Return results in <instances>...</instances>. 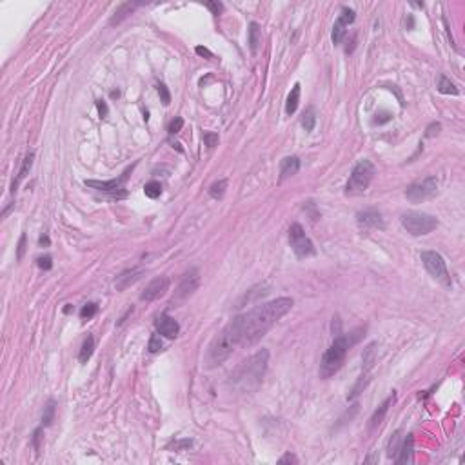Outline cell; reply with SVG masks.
Wrapping results in <instances>:
<instances>
[{"mask_svg":"<svg viewBox=\"0 0 465 465\" xmlns=\"http://www.w3.org/2000/svg\"><path fill=\"white\" fill-rule=\"evenodd\" d=\"M293 307V300L287 296L276 298L273 302L254 305L246 314H240V347H251L273 327V325L286 316Z\"/></svg>","mask_w":465,"mask_h":465,"instance_id":"obj_1","label":"cell"},{"mask_svg":"<svg viewBox=\"0 0 465 465\" xmlns=\"http://www.w3.org/2000/svg\"><path fill=\"white\" fill-rule=\"evenodd\" d=\"M267 362H269V351L267 349H260L258 353H254L251 358L244 360L235 373L231 375L229 385L235 389H240L244 392L254 391L263 380L265 369H267Z\"/></svg>","mask_w":465,"mask_h":465,"instance_id":"obj_2","label":"cell"},{"mask_svg":"<svg viewBox=\"0 0 465 465\" xmlns=\"http://www.w3.org/2000/svg\"><path fill=\"white\" fill-rule=\"evenodd\" d=\"M236 347H240V320H238V316L235 320H231L211 342L208 354H206L208 367L213 369V367L222 365L233 354Z\"/></svg>","mask_w":465,"mask_h":465,"instance_id":"obj_3","label":"cell"},{"mask_svg":"<svg viewBox=\"0 0 465 465\" xmlns=\"http://www.w3.org/2000/svg\"><path fill=\"white\" fill-rule=\"evenodd\" d=\"M353 343H354V340H351V335H349V337L347 335H338V337H335L331 347L325 351L324 356H322V362H320V371H318L320 378L327 380V378H331L333 375H337L338 371H340V367L343 365V362H345L347 351Z\"/></svg>","mask_w":465,"mask_h":465,"instance_id":"obj_4","label":"cell"},{"mask_svg":"<svg viewBox=\"0 0 465 465\" xmlns=\"http://www.w3.org/2000/svg\"><path fill=\"white\" fill-rule=\"evenodd\" d=\"M375 164L371 160H360L354 166L353 173L349 176V182L345 185V195L347 196H360L369 189L371 180L375 176Z\"/></svg>","mask_w":465,"mask_h":465,"instance_id":"obj_5","label":"cell"},{"mask_svg":"<svg viewBox=\"0 0 465 465\" xmlns=\"http://www.w3.org/2000/svg\"><path fill=\"white\" fill-rule=\"evenodd\" d=\"M402 225H404V229H407V233H411L413 236H423L436 229L438 220L427 213L409 211V213L402 214Z\"/></svg>","mask_w":465,"mask_h":465,"instance_id":"obj_6","label":"cell"},{"mask_svg":"<svg viewBox=\"0 0 465 465\" xmlns=\"http://www.w3.org/2000/svg\"><path fill=\"white\" fill-rule=\"evenodd\" d=\"M420 258H422V262H423V267L427 269V273H429L434 280L442 282V284H445V286H451L447 265H445V260H443V256L440 254V253L422 251Z\"/></svg>","mask_w":465,"mask_h":465,"instance_id":"obj_7","label":"cell"},{"mask_svg":"<svg viewBox=\"0 0 465 465\" xmlns=\"http://www.w3.org/2000/svg\"><path fill=\"white\" fill-rule=\"evenodd\" d=\"M438 193V178L436 176H427L422 182H415L405 189V198L413 204H420L423 200H429Z\"/></svg>","mask_w":465,"mask_h":465,"instance_id":"obj_8","label":"cell"},{"mask_svg":"<svg viewBox=\"0 0 465 465\" xmlns=\"http://www.w3.org/2000/svg\"><path fill=\"white\" fill-rule=\"evenodd\" d=\"M289 244H291L293 251L298 258H307L314 254V246L313 242L309 240V236L305 235V231L300 224H293L289 229Z\"/></svg>","mask_w":465,"mask_h":465,"instance_id":"obj_9","label":"cell"},{"mask_svg":"<svg viewBox=\"0 0 465 465\" xmlns=\"http://www.w3.org/2000/svg\"><path fill=\"white\" fill-rule=\"evenodd\" d=\"M198 286H200V275H198V271L191 269L189 273H185L184 278L180 280L178 287H176V291H174V296H173L174 305L184 303L187 298L193 296L195 291L198 289Z\"/></svg>","mask_w":465,"mask_h":465,"instance_id":"obj_10","label":"cell"},{"mask_svg":"<svg viewBox=\"0 0 465 465\" xmlns=\"http://www.w3.org/2000/svg\"><path fill=\"white\" fill-rule=\"evenodd\" d=\"M131 171H133V166L126 169L120 178L106 180V182H100V180H85L84 184L87 185V187H91V189L102 191V193H109V195H115V196H120V198H124L122 195H118V191L124 189V184H126V180H127V176H129V173H131ZM122 193H126V191H122Z\"/></svg>","mask_w":465,"mask_h":465,"instance_id":"obj_11","label":"cell"},{"mask_svg":"<svg viewBox=\"0 0 465 465\" xmlns=\"http://www.w3.org/2000/svg\"><path fill=\"white\" fill-rule=\"evenodd\" d=\"M356 224H358L362 233H371V231H381L385 227L381 213L376 209H365L356 214Z\"/></svg>","mask_w":465,"mask_h":465,"instance_id":"obj_12","label":"cell"},{"mask_svg":"<svg viewBox=\"0 0 465 465\" xmlns=\"http://www.w3.org/2000/svg\"><path fill=\"white\" fill-rule=\"evenodd\" d=\"M168 287H169L168 278H166V276H158V278H155V280H151L147 284V287L140 295V300H144V302H153V300L164 296L166 291H168Z\"/></svg>","mask_w":465,"mask_h":465,"instance_id":"obj_13","label":"cell"},{"mask_svg":"<svg viewBox=\"0 0 465 465\" xmlns=\"http://www.w3.org/2000/svg\"><path fill=\"white\" fill-rule=\"evenodd\" d=\"M354 22V11L349 9V7H342V15L338 17V20L335 22V28H333V42L335 44H340L345 37V28L349 24Z\"/></svg>","mask_w":465,"mask_h":465,"instance_id":"obj_14","label":"cell"},{"mask_svg":"<svg viewBox=\"0 0 465 465\" xmlns=\"http://www.w3.org/2000/svg\"><path fill=\"white\" fill-rule=\"evenodd\" d=\"M157 329L160 335L166 338H176L180 333V325L174 318H171L169 314H160L157 320Z\"/></svg>","mask_w":465,"mask_h":465,"instance_id":"obj_15","label":"cell"},{"mask_svg":"<svg viewBox=\"0 0 465 465\" xmlns=\"http://www.w3.org/2000/svg\"><path fill=\"white\" fill-rule=\"evenodd\" d=\"M142 276H144V269H140V267H133V269L124 271V273H120V276H117L115 287H117V291H124V289H127L129 286L136 284Z\"/></svg>","mask_w":465,"mask_h":465,"instance_id":"obj_16","label":"cell"},{"mask_svg":"<svg viewBox=\"0 0 465 465\" xmlns=\"http://www.w3.org/2000/svg\"><path fill=\"white\" fill-rule=\"evenodd\" d=\"M394 398H396V394L392 392L391 396L387 398L385 402H383V404L375 411V415L371 416V420H369V432H375L376 429H380V425L383 423V418H385V415H387V411H389L391 404L394 402Z\"/></svg>","mask_w":465,"mask_h":465,"instance_id":"obj_17","label":"cell"},{"mask_svg":"<svg viewBox=\"0 0 465 465\" xmlns=\"http://www.w3.org/2000/svg\"><path fill=\"white\" fill-rule=\"evenodd\" d=\"M140 6H142V2H124V4H120V6L117 7V11H115V15L111 17V20H109V26H118V24L122 22V20H126L129 15H133V11Z\"/></svg>","mask_w":465,"mask_h":465,"instance_id":"obj_18","label":"cell"},{"mask_svg":"<svg viewBox=\"0 0 465 465\" xmlns=\"http://www.w3.org/2000/svg\"><path fill=\"white\" fill-rule=\"evenodd\" d=\"M413 449H415V438H413V434H407V438L400 445V451H398L394 462L396 464H411L413 462Z\"/></svg>","mask_w":465,"mask_h":465,"instance_id":"obj_19","label":"cell"},{"mask_svg":"<svg viewBox=\"0 0 465 465\" xmlns=\"http://www.w3.org/2000/svg\"><path fill=\"white\" fill-rule=\"evenodd\" d=\"M300 169V158L298 157H287L282 160L280 164V182H284L286 178H291L298 173Z\"/></svg>","mask_w":465,"mask_h":465,"instance_id":"obj_20","label":"cell"},{"mask_svg":"<svg viewBox=\"0 0 465 465\" xmlns=\"http://www.w3.org/2000/svg\"><path fill=\"white\" fill-rule=\"evenodd\" d=\"M267 286H256V287H253V289H249V291L244 295V296L236 302V305L235 307H244V305H247V303H253V302H256L258 298L260 296H265L267 295Z\"/></svg>","mask_w":465,"mask_h":465,"instance_id":"obj_21","label":"cell"},{"mask_svg":"<svg viewBox=\"0 0 465 465\" xmlns=\"http://www.w3.org/2000/svg\"><path fill=\"white\" fill-rule=\"evenodd\" d=\"M247 39H249V49H251V53L253 55H256L258 47H260V44H262V29H260V24H256V22L249 24Z\"/></svg>","mask_w":465,"mask_h":465,"instance_id":"obj_22","label":"cell"},{"mask_svg":"<svg viewBox=\"0 0 465 465\" xmlns=\"http://www.w3.org/2000/svg\"><path fill=\"white\" fill-rule=\"evenodd\" d=\"M33 160H35V153H29L28 157L24 158L22 168H20V171H18V174H17V178L13 180V184H11V193H15V191L18 189L20 182H22V180L26 178V176H28L29 169H31V166H33Z\"/></svg>","mask_w":465,"mask_h":465,"instance_id":"obj_23","label":"cell"},{"mask_svg":"<svg viewBox=\"0 0 465 465\" xmlns=\"http://www.w3.org/2000/svg\"><path fill=\"white\" fill-rule=\"evenodd\" d=\"M298 102H300V84H295V87L291 89L289 96H287L286 102V113L287 115H293V113L298 109Z\"/></svg>","mask_w":465,"mask_h":465,"instance_id":"obj_24","label":"cell"},{"mask_svg":"<svg viewBox=\"0 0 465 465\" xmlns=\"http://www.w3.org/2000/svg\"><path fill=\"white\" fill-rule=\"evenodd\" d=\"M93 351H95V340H93V337H87L82 343V349H80V364H87V360L93 356Z\"/></svg>","mask_w":465,"mask_h":465,"instance_id":"obj_25","label":"cell"},{"mask_svg":"<svg viewBox=\"0 0 465 465\" xmlns=\"http://www.w3.org/2000/svg\"><path fill=\"white\" fill-rule=\"evenodd\" d=\"M400 445H402V431H396L391 436L389 443H387V456H389V458H396L398 451H400Z\"/></svg>","mask_w":465,"mask_h":465,"instance_id":"obj_26","label":"cell"},{"mask_svg":"<svg viewBox=\"0 0 465 465\" xmlns=\"http://www.w3.org/2000/svg\"><path fill=\"white\" fill-rule=\"evenodd\" d=\"M438 91L443 95H458V87L445 75H440V79H438Z\"/></svg>","mask_w":465,"mask_h":465,"instance_id":"obj_27","label":"cell"},{"mask_svg":"<svg viewBox=\"0 0 465 465\" xmlns=\"http://www.w3.org/2000/svg\"><path fill=\"white\" fill-rule=\"evenodd\" d=\"M314 124H316V109L311 106V107H307V109H305V113H303L302 127L305 129V131H313Z\"/></svg>","mask_w":465,"mask_h":465,"instance_id":"obj_28","label":"cell"},{"mask_svg":"<svg viewBox=\"0 0 465 465\" xmlns=\"http://www.w3.org/2000/svg\"><path fill=\"white\" fill-rule=\"evenodd\" d=\"M55 411H56L55 400H49V402H47V405L44 407V416H42V423H44L45 427L53 423V418H55Z\"/></svg>","mask_w":465,"mask_h":465,"instance_id":"obj_29","label":"cell"},{"mask_svg":"<svg viewBox=\"0 0 465 465\" xmlns=\"http://www.w3.org/2000/svg\"><path fill=\"white\" fill-rule=\"evenodd\" d=\"M144 193H146V196L155 200V198L162 195V185H160V182H149V184L144 185Z\"/></svg>","mask_w":465,"mask_h":465,"instance_id":"obj_30","label":"cell"},{"mask_svg":"<svg viewBox=\"0 0 465 465\" xmlns=\"http://www.w3.org/2000/svg\"><path fill=\"white\" fill-rule=\"evenodd\" d=\"M225 187H227V180H218V182H214L209 187V195L213 196V198H222L225 193Z\"/></svg>","mask_w":465,"mask_h":465,"instance_id":"obj_31","label":"cell"},{"mask_svg":"<svg viewBox=\"0 0 465 465\" xmlns=\"http://www.w3.org/2000/svg\"><path fill=\"white\" fill-rule=\"evenodd\" d=\"M375 347H376V343H371L369 347L365 349V353H364V369H365V373L373 367V364H375Z\"/></svg>","mask_w":465,"mask_h":465,"instance_id":"obj_32","label":"cell"},{"mask_svg":"<svg viewBox=\"0 0 465 465\" xmlns=\"http://www.w3.org/2000/svg\"><path fill=\"white\" fill-rule=\"evenodd\" d=\"M96 311H98V305H96V303H85L84 307H82V311H80V316L84 320H89L95 316Z\"/></svg>","mask_w":465,"mask_h":465,"instance_id":"obj_33","label":"cell"},{"mask_svg":"<svg viewBox=\"0 0 465 465\" xmlns=\"http://www.w3.org/2000/svg\"><path fill=\"white\" fill-rule=\"evenodd\" d=\"M147 349H149V353H158V351L162 349V340H160V337H158V335H153L151 340H149V345H147Z\"/></svg>","mask_w":465,"mask_h":465,"instance_id":"obj_34","label":"cell"},{"mask_svg":"<svg viewBox=\"0 0 465 465\" xmlns=\"http://www.w3.org/2000/svg\"><path fill=\"white\" fill-rule=\"evenodd\" d=\"M157 89H158V95H160V98H162L164 106H169V102H171V95H169V91H168V87H166V84H158Z\"/></svg>","mask_w":465,"mask_h":465,"instance_id":"obj_35","label":"cell"},{"mask_svg":"<svg viewBox=\"0 0 465 465\" xmlns=\"http://www.w3.org/2000/svg\"><path fill=\"white\" fill-rule=\"evenodd\" d=\"M182 127H184V120H182V118H174V120H171V124H169V133L174 135V133L182 131Z\"/></svg>","mask_w":465,"mask_h":465,"instance_id":"obj_36","label":"cell"},{"mask_svg":"<svg viewBox=\"0 0 465 465\" xmlns=\"http://www.w3.org/2000/svg\"><path fill=\"white\" fill-rule=\"evenodd\" d=\"M37 265H39L40 269L49 271L51 267H53V260H51V256H40L39 260H37Z\"/></svg>","mask_w":465,"mask_h":465,"instance_id":"obj_37","label":"cell"},{"mask_svg":"<svg viewBox=\"0 0 465 465\" xmlns=\"http://www.w3.org/2000/svg\"><path fill=\"white\" fill-rule=\"evenodd\" d=\"M206 7H208L209 11L213 13V15H220V13L224 11V6H222V2H206Z\"/></svg>","mask_w":465,"mask_h":465,"instance_id":"obj_38","label":"cell"},{"mask_svg":"<svg viewBox=\"0 0 465 465\" xmlns=\"http://www.w3.org/2000/svg\"><path fill=\"white\" fill-rule=\"evenodd\" d=\"M26 242H28V236L22 235L20 240H18V247H17V260H22L24 253H26Z\"/></svg>","mask_w":465,"mask_h":465,"instance_id":"obj_39","label":"cell"},{"mask_svg":"<svg viewBox=\"0 0 465 465\" xmlns=\"http://www.w3.org/2000/svg\"><path fill=\"white\" fill-rule=\"evenodd\" d=\"M204 142L208 147H214L218 144V135L216 133H204Z\"/></svg>","mask_w":465,"mask_h":465,"instance_id":"obj_40","label":"cell"},{"mask_svg":"<svg viewBox=\"0 0 465 465\" xmlns=\"http://www.w3.org/2000/svg\"><path fill=\"white\" fill-rule=\"evenodd\" d=\"M440 129H442V124H440V122H432L431 126L427 127L425 136H427V138H432L434 135H438V133H440Z\"/></svg>","mask_w":465,"mask_h":465,"instance_id":"obj_41","label":"cell"},{"mask_svg":"<svg viewBox=\"0 0 465 465\" xmlns=\"http://www.w3.org/2000/svg\"><path fill=\"white\" fill-rule=\"evenodd\" d=\"M191 445H193V442H191V440H178V442L173 443L174 451H185V449H189Z\"/></svg>","mask_w":465,"mask_h":465,"instance_id":"obj_42","label":"cell"},{"mask_svg":"<svg viewBox=\"0 0 465 465\" xmlns=\"http://www.w3.org/2000/svg\"><path fill=\"white\" fill-rule=\"evenodd\" d=\"M40 440H42V429H37L33 432V447L37 451V454L40 453Z\"/></svg>","mask_w":465,"mask_h":465,"instance_id":"obj_43","label":"cell"},{"mask_svg":"<svg viewBox=\"0 0 465 465\" xmlns=\"http://www.w3.org/2000/svg\"><path fill=\"white\" fill-rule=\"evenodd\" d=\"M280 464H298V458L295 456V454L287 453L286 456H282L280 458Z\"/></svg>","mask_w":465,"mask_h":465,"instance_id":"obj_44","label":"cell"},{"mask_svg":"<svg viewBox=\"0 0 465 465\" xmlns=\"http://www.w3.org/2000/svg\"><path fill=\"white\" fill-rule=\"evenodd\" d=\"M196 55H200V56H206V58H213V53L208 49V47H202V45H198L196 47Z\"/></svg>","mask_w":465,"mask_h":465,"instance_id":"obj_45","label":"cell"},{"mask_svg":"<svg viewBox=\"0 0 465 465\" xmlns=\"http://www.w3.org/2000/svg\"><path fill=\"white\" fill-rule=\"evenodd\" d=\"M96 107H98V113H100V118H106V117H107V106H106V102L98 100V102H96Z\"/></svg>","mask_w":465,"mask_h":465,"instance_id":"obj_46","label":"cell"},{"mask_svg":"<svg viewBox=\"0 0 465 465\" xmlns=\"http://www.w3.org/2000/svg\"><path fill=\"white\" fill-rule=\"evenodd\" d=\"M405 28L407 29L415 28V17H413V15H407V18H405Z\"/></svg>","mask_w":465,"mask_h":465,"instance_id":"obj_47","label":"cell"},{"mask_svg":"<svg viewBox=\"0 0 465 465\" xmlns=\"http://www.w3.org/2000/svg\"><path fill=\"white\" fill-rule=\"evenodd\" d=\"M39 242H40V246H49V236H47V235H42V236H40V240H39Z\"/></svg>","mask_w":465,"mask_h":465,"instance_id":"obj_48","label":"cell"}]
</instances>
